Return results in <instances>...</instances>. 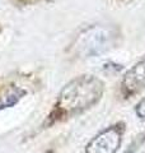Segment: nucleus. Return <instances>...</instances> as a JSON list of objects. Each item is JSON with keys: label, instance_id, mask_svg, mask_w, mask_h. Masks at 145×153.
I'll list each match as a JSON object with an SVG mask.
<instances>
[{"label": "nucleus", "instance_id": "2", "mask_svg": "<svg viewBox=\"0 0 145 153\" xmlns=\"http://www.w3.org/2000/svg\"><path fill=\"white\" fill-rule=\"evenodd\" d=\"M113 30L102 26H92L83 31L76 38L74 49L81 57L97 56L109 50L115 44Z\"/></svg>", "mask_w": 145, "mask_h": 153}, {"label": "nucleus", "instance_id": "6", "mask_svg": "<svg viewBox=\"0 0 145 153\" xmlns=\"http://www.w3.org/2000/svg\"><path fill=\"white\" fill-rule=\"evenodd\" d=\"M136 114H138V116H140L141 119H145V97L138 103V106H136Z\"/></svg>", "mask_w": 145, "mask_h": 153}, {"label": "nucleus", "instance_id": "4", "mask_svg": "<svg viewBox=\"0 0 145 153\" xmlns=\"http://www.w3.org/2000/svg\"><path fill=\"white\" fill-rule=\"evenodd\" d=\"M145 89V57L136 63L122 79V92L126 97L139 93Z\"/></svg>", "mask_w": 145, "mask_h": 153}, {"label": "nucleus", "instance_id": "8", "mask_svg": "<svg viewBox=\"0 0 145 153\" xmlns=\"http://www.w3.org/2000/svg\"><path fill=\"white\" fill-rule=\"evenodd\" d=\"M0 32H1V26H0Z\"/></svg>", "mask_w": 145, "mask_h": 153}, {"label": "nucleus", "instance_id": "3", "mask_svg": "<svg viewBox=\"0 0 145 153\" xmlns=\"http://www.w3.org/2000/svg\"><path fill=\"white\" fill-rule=\"evenodd\" d=\"M122 134V124L106 129L89 142L85 153H116L121 144Z\"/></svg>", "mask_w": 145, "mask_h": 153}, {"label": "nucleus", "instance_id": "1", "mask_svg": "<svg viewBox=\"0 0 145 153\" xmlns=\"http://www.w3.org/2000/svg\"><path fill=\"white\" fill-rule=\"evenodd\" d=\"M103 83L94 75H81L67 83L59 94L56 112L61 117L74 116L92 107L103 93Z\"/></svg>", "mask_w": 145, "mask_h": 153}, {"label": "nucleus", "instance_id": "5", "mask_svg": "<svg viewBox=\"0 0 145 153\" xmlns=\"http://www.w3.org/2000/svg\"><path fill=\"white\" fill-rule=\"evenodd\" d=\"M24 94H26V91L21 87H16V85L4 87L0 91V110L14 106Z\"/></svg>", "mask_w": 145, "mask_h": 153}, {"label": "nucleus", "instance_id": "7", "mask_svg": "<svg viewBox=\"0 0 145 153\" xmlns=\"http://www.w3.org/2000/svg\"><path fill=\"white\" fill-rule=\"evenodd\" d=\"M21 1H24V3H35L37 0H21Z\"/></svg>", "mask_w": 145, "mask_h": 153}]
</instances>
